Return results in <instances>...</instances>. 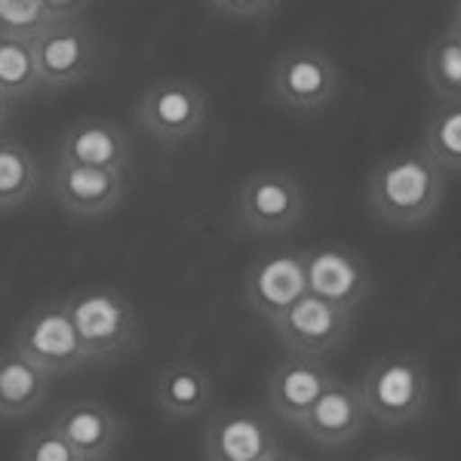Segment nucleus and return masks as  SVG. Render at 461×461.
Wrapping results in <instances>:
<instances>
[{"label": "nucleus", "instance_id": "nucleus-1", "mask_svg": "<svg viewBox=\"0 0 461 461\" xmlns=\"http://www.w3.org/2000/svg\"><path fill=\"white\" fill-rule=\"evenodd\" d=\"M446 194V173L419 148L393 151L369 173L366 203L378 221L393 228H421L440 210Z\"/></svg>", "mask_w": 461, "mask_h": 461}, {"label": "nucleus", "instance_id": "nucleus-2", "mask_svg": "<svg viewBox=\"0 0 461 461\" xmlns=\"http://www.w3.org/2000/svg\"><path fill=\"white\" fill-rule=\"evenodd\" d=\"M366 415L382 428H403L425 419L430 403V378L425 360L415 354H384L360 378Z\"/></svg>", "mask_w": 461, "mask_h": 461}, {"label": "nucleus", "instance_id": "nucleus-3", "mask_svg": "<svg viewBox=\"0 0 461 461\" xmlns=\"http://www.w3.org/2000/svg\"><path fill=\"white\" fill-rule=\"evenodd\" d=\"M77 339L89 360H108L136 341V308L114 286H86L65 299Z\"/></svg>", "mask_w": 461, "mask_h": 461}, {"label": "nucleus", "instance_id": "nucleus-4", "mask_svg": "<svg viewBox=\"0 0 461 461\" xmlns=\"http://www.w3.org/2000/svg\"><path fill=\"white\" fill-rule=\"evenodd\" d=\"M308 212V197L295 176L284 169L249 173L237 188L234 221L256 237H277L299 228Z\"/></svg>", "mask_w": 461, "mask_h": 461}, {"label": "nucleus", "instance_id": "nucleus-5", "mask_svg": "<svg viewBox=\"0 0 461 461\" xmlns=\"http://www.w3.org/2000/svg\"><path fill=\"white\" fill-rule=\"evenodd\" d=\"M341 89V74L326 50L314 47V43H299V47L286 50L277 59L271 71V84L267 93L286 111H308L326 108Z\"/></svg>", "mask_w": 461, "mask_h": 461}, {"label": "nucleus", "instance_id": "nucleus-6", "mask_svg": "<svg viewBox=\"0 0 461 461\" xmlns=\"http://www.w3.org/2000/svg\"><path fill=\"white\" fill-rule=\"evenodd\" d=\"M13 348L25 354L34 366H41L50 378L80 373L89 363L65 302H47L28 311L13 336Z\"/></svg>", "mask_w": 461, "mask_h": 461}, {"label": "nucleus", "instance_id": "nucleus-7", "mask_svg": "<svg viewBox=\"0 0 461 461\" xmlns=\"http://www.w3.org/2000/svg\"><path fill=\"white\" fill-rule=\"evenodd\" d=\"M37 74L43 89H62L84 84L99 68V41L77 16H56L53 25H47L32 41Z\"/></svg>", "mask_w": 461, "mask_h": 461}, {"label": "nucleus", "instance_id": "nucleus-8", "mask_svg": "<svg viewBox=\"0 0 461 461\" xmlns=\"http://www.w3.org/2000/svg\"><path fill=\"white\" fill-rule=\"evenodd\" d=\"M210 117V102L197 84L185 77H163L142 93L136 121L160 145H178L197 136Z\"/></svg>", "mask_w": 461, "mask_h": 461}, {"label": "nucleus", "instance_id": "nucleus-9", "mask_svg": "<svg viewBox=\"0 0 461 461\" xmlns=\"http://www.w3.org/2000/svg\"><path fill=\"white\" fill-rule=\"evenodd\" d=\"M271 330L277 332L286 354L323 357L326 360L351 339L354 311L336 308V304L304 293L299 302H293L284 314L274 320Z\"/></svg>", "mask_w": 461, "mask_h": 461}, {"label": "nucleus", "instance_id": "nucleus-10", "mask_svg": "<svg viewBox=\"0 0 461 461\" xmlns=\"http://www.w3.org/2000/svg\"><path fill=\"white\" fill-rule=\"evenodd\" d=\"M304 274H308V293L317 299L336 304V308L357 311L366 295L373 293V274L363 262L360 252L345 243H320L302 252Z\"/></svg>", "mask_w": 461, "mask_h": 461}, {"label": "nucleus", "instance_id": "nucleus-11", "mask_svg": "<svg viewBox=\"0 0 461 461\" xmlns=\"http://www.w3.org/2000/svg\"><path fill=\"white\" fill-rule=\"evenodd\" d=\"M280 449L271 419L249 406H228L212 412L203 434L206 461H265Z\"/></svg>", "mask_w": 461, "mask_h": 461}, {"label": "nucleus", "instance_id": "nucleus-12", "mask_svg": "<svg viewBox=\"0 0 461 461\" xmlns=\"http://www.w3.org/2000/svg\"><path fill=\"white\" fill-rule=\"evenodd\" d=\"M126 191H130V173H123V169L56 160L53 194L59 206L74 219H102L123 203Z\"/></svg>", "mask_w": 461, "mask_h": 461}, {"label": "nucleus", "instance_id": "nucleus-13", "mask_svg": "<svg viewBox=\"0 0 461 461\" xmlns=\"http://www.w3.org/2000/svg\"><path fill=\"white\" fill-rule=\"evenodd\" d=\"M308 293V274H304V256L293 249L265 252L247 267L243 277V295L252 314L274 323L293 302Z\"/></svg>", "mask_w": 461, "mask_h": 461}, {"label": "nucleus", "instance_id": "nucleus-14", "mask_svg": "<svg viewBox=\"0 0 461 461\" xmlns=\"http://www.w3.org/2000/svg\"><path fill=\"white\" fill-rule=\"evenodd\" d=\"M332 369L323 357H302L286 354L277 366L267 373L265 391H267V409L274 419L295 425L304 419L314 400L332 384Z\"/></svg>", "mask_w": 461, "mask_h": 461}, {"label": "nucleus", "instance_id": "nucleus-15", "mask_svg": "<svg viewBox=\"0 0 461 461\" xmlns=\"http://www.w3.org/2000/svg\"><path fill=\"white\" fill-rule=\"evenodd\" d=\"M369 415L363 406L360 388L351 382L332 378V384L314 400V406L304 412L299 430L308 440H314L323 449H339V446L354 443L363 434Z\"/></svg>", "mask_w": 461, "mask_h": 461}, {"label": "nucleus", "instance_id": "nucleus-16", "mask_svg": "<svg viewBox=\"0 0 461 461\" xmlns=\"http://www.w3.org/2000/svg\"><path fill=\"white\" fill-rule=\"evenodd\" d=\"M50 425L71 443L80 461H111L123 434L121 419L102 400L93 397H80L62 406Z\"/></svg>", "mask_w": 461, "mask_h": 461}, {"label": "nucleus", "instance_id": "nucleus-17", "mask_svg": "<svg viewBox=\"0 0 461 461\" xmlns=\"http://www.w3.org/2000/svg\"><path fill=\"white\" fill-rule=\"evenodd\" d=\"M59 160L130 173L132 139L111 117H77L59 139Z\"/></svg>", "mask_w": 461, "mask_h": 461}, {"label": "nucleus", "instance_id": "nucleus-18", "mask_svg": "<svg viewBox=\"0 0 461 461\" xmlns=\"http://www.w3.org/2000/svg\"><path fill=\"white\" fill-rule=\"evenodd\" d=\"M215 397L212 373L197 360H169L160 366L154 400L173 421L200 419Z\"/></svg>", "mask_w": 461, "mask_h": 461}, {"label": "nucleus", "instance_id": "nucleus-19", "mask_svg": "<svg viewBox=\"0 0 461 461\" xmlns=\"http://www.w3.org/2000/svg\"><path fill=\"white\" fill-rule=\"evenodd\" d=\"M50 375L16 348H0V419H25L47 400Z\"/></svg>", "mask_w": 461, "mask_h": 461}, {"label": "nucleus", "instance_id": "nucleus-20", "mask_svg": "<svg viewBox=\"0 0 461 461\" xmlns=\"http://www.w3.org/2000/svg\"><path fill=\"white\" fill-rule=\"evenodd\" d=\"M41 163L16 139L0 136V210H16L37 194Z\"/></svg>", "mask_w": 461, "mask_h": 461}, {"label": "nucleus", "instance_id": "nucleus-21", "mask_svg": "<svg viewBox=\"0 0 461 461\" xmlns=\"http://www.w3.org/2000/svg\"><path fill=\"white\" fill-rule=\"evenodd\" d=\"M443 173H461V99H440L425 121V148Z\"/></svg>", "mask_w": 461, "mask_h": 461}, {"label": "nucleus", "instance_id": "nucleus-22", "mask_svg": "<svg viewBox=\"0 0 461 461\" xmlns=\"http://www.w3.org/2000/svg\"><path fill=\"white\" fill-rule=\"evenodd\" d=\"M37 89L43 86L41 74H37L32 41L0 34V93L16 105L22 99H32Z\"/></svg>", "mask_w": 461, "mask_h": 461}, {"label": "nucleus", "instance_id": "nucleus-23", "mask_svg": "<svg viewBox=\"0 0 461 461\" xmlns=\"http://www.w3.org/2000/svg\"><path fill=\"white\" fill-rule=\"evenodd\" d=\"M425 77L440 99H461V47L449 32L437 34L428 43Z\"/></svg>", "mask_w": 461, "mask_h": 461}, {"label": "nucleus", "instance_id": "nucleus-24", "mask_svg": "<svg viewBox=\"0 0 461 461\" xmlns=\"http://www.w3.org/2000/svg\"><path fill=\"white\" fill-rule=\"evenodd\" d=\"M56 22V13L47 0H0V34L34 41L47 25Z\"/></svg>", "mask_w": 461, "mask_h": 461}, {"label": "nucleus", "instance_id": "nucleus-25", "mask_svg": "<svg viewBox=\"0 0 461 461\" xmlns=\"http://www.w3.org/2000/svg\"><path fill=\"white\" fill-rule=\"evenodd\" d=\"M19 461H80V456L53 425H47L34 428L25 437V443L19 449Z\"/></svg>", "mask_w": 461, "mask_h": 461}, {"label": "nucleus", "instance_id": "nucleus-26", "mask_svg": "<svg viewBox=\"0 0 461 461\" xmlns=\"http://www.w3.org/2000/svg\"><path fill=\"white\" fill-rule=\"evenodd\" d=\"M219 16L228 19H258L280 6V0H206Z\"/></svg>", "mask_w": 461, "mask_h": 461}, {"label": "nucleus", "instance_id": "nucleus-27", "mask_svg": "<svg viewBox=\"0 0 461 461\" xmlns=\"http://www.w3.org/2000/svg\"><path fill=\"white\" fill-rule=\"evenodd\" d=\"M10 117H13V102L6 99L4 93H0V136H4L6 123H10Z\"/></svg>", "mask_w": 461, "mask_h": 461}, {"label": "nucleus", "instance_id": "nucleus-28", "mask_svg": "<svg viewBox=\"0 0 461 461\" xmlns=\"http://www.w3.org/2000/svg\"><path fill=\"white\" fill-rule=\"evenodd\" d=\"M373 461H419V458L406 456V452H382V456H375Z\"/></svg>", "mask_w": 461, "mask_h": 461}, {"label": "nucleus", "instance_id": "nucleus-29", "mask_svg": "<svg viewBox=\"0 0 461 461\" xmlns=\"http://www.w3.org/2000/svg\"><path fill=\"white\" fill-rule=\"evenodd\" d=\"M265 461H302V458L295 456V452H289V449H284V446H280V449L271 452V456H267Z\"/></svg>", "mask_w": 461, "mask_h": 461}, {"label": "nucleus", "instance_id": "nucleus-30", "mask_svg": "<svg viewBox=\"0 0 461 461\" xmlns=\"http://www.w3.org/2000/svg\"><path fill=\"white\" fill-rule=\"evenodd\" d=\"M446 32H449L452 37H456L458 47H461V22H449V28H446Z\"/></svg>", "mask_w": 461, "mask_h": 461}, {"label": "nucleus", "instance_id": "nucleus-31", "mask_svg": "<svg viewBox=\"0 0 461 461\" xmlns=\"http://www.w3.org/2000/svg\"><path fill=\"white\" fill-rule=\"evenodd\" d=\"M452 22H461V0H456V10H452Z\"/></svg>", "mask_w": 461, "mask_h": 461}]
</instances>
